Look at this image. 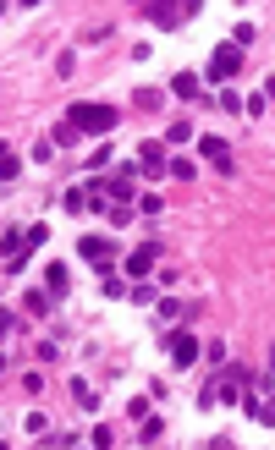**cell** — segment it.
Segmentation results:
<instances>
[{
  "mask_svg": "<svg viewBox=\"0 0 275 450\" xmlns=\"http://www.w3.org/2000/svg\"><path fill=\"white\" fill-rule=\"evenodd\" d=\"M188 138H198V132H193L188 121H176V126H171V132H166V143H188Z\"/></svg>",
  "mask_w": 275,
  "mask_h": 450,
  "instance_id": "20",
  "label": "cell"
},
{
  "mask_svg": "<svg viewBox=\"0 0 275 450\" xmlns=\"http://www.w3.org/2000/svg\"><path fill=\"white\" fill-rule=\"evenodd\" d=\"M66 121L77 126V132H88V138H99V132H116L122 110H116V104H72V110H66Z\"/></svg>",
  "mask_w": 275,
  "mask_h": 450,
  "instance_id": "1",
  "label": "cell"
},
{
  "mask_svg": "<svg viewBox=\"0 0 275 450\" xmlns=\"http://www.w3.org/2000/svg\"><path fill=\"white\" fill-rule=\"evenodd\" d=\"M204 363H210V368H226V346H220V341H210V346H204Z\"/></svg>",
  "mask_w": 275,
  "mask_h": 450,
  "instance_id": "19",
  "label": "cell"
},
{
  "mask_svg": "<svg viewBox=\"0 0 275 450\" xmlns=\"http://www.w3.org/2000/svg\"><path fill=\"white\" fill-rule=\"evenodd\" d=\"M166 351H171V368H193V363L204 357L198 335H188V329H171V335H166Z\"/></svg>",
  "mask_w": 275,
  "mask_h": 450,
  "instance_id": "3",
  "label": "cell"
},
{
  "mask_svg": "<svg viewBox=\"0 0 275 450\" xmlns=\"http://www.w3.org/2000/svg\"><path fill=\"white\" fill-rule=\"evenodd\" d=\"M171 176H176V182H193V176H198V165H193V160H171Z\"/></svg>",
  "mask_w": 275,
  "mask_h": 450,
  "instance_id": "15",
  "label": "cell"
},
{
  "mask_svg": "<svg viewBox=\"0 0 275 450\" xmlns=\"http://www.w3.org/2000/svg\"><path fill=\"white\" fill-rule=\"evenodd\" d=\"M138 434H144V439H160V434H166V423H160V417H144V423H138Z\"/></svg>",
  "mask_w": 275,
  "mask_h": 450,
  "instance_id": "22",
  "label": "cell"
},
{
  "mask_svg": "<svg viewBox=\"0 0 275 450\" xmlns=\"http://www.w3.org/2000/svg\"><path fill=\"white\" fill-rule=\"evenodd\" d=\"M17 176H22V160L6 148V154H0V182H17Z\"/></svg>",
  "mask_w": 275,
  "mask_h": 450,
  "instance_id": "13",
  "label": "cell"
},
{
  "mask_svg": "<svg viewBox=\"0 0 275 450\" xmlns=\"http://www.w3.org/2000/svg\"><path fill=\"white\" fill-rule=\"evenodd\" d=\"M132 302H138V307H144V302H160V291L149 286V280H138V286H132Z\"/></svg>",
  "mask_w": 275,
  "mask_h": 450,
  "instance_id": "18",
  "label": "cell"
},
{
  "mask_svg": "<svg viewBox=\"0 0 275 450\" xmlns=\"http://www.w3.org/2000/svg\"><path fill=\"white\" fill-rule=\"evenodd\" d=\"M50 138H55V148H66V143H77V126H72V121H61L55 132H50Z\"/></svg>",
  "mask_w": 275,
  "mask_h": 450,
  "instance_id": "16",
  "label": "cell"
},
{
  "mask_svg": "<svg viewBox=\"0 0 275 450\" xmlns=\"http://www.w3.org/2000/svg\"><path fill=\"white\" fill-rule=\"evenodd\" d=\"M44 236H50V225H28V253H33V247H44Z\"/></svg>",
  "mask_w": 275,
  "mask_h": 450,
  "instance_id": "23",
  "label": "cell"
},
{
  "mask_svg": "<svg viewBox=\"0 0 275 450\" xmlns=\"http://www.w3.org/2000/svg\"><path fill=\"white\" fill-rule=\"evenodd\" d=\"M44 291H50V297H66V291H72V275H66V264H50V269H44Z\"/></svg>",
  "mask_w": 275,
  "mask_h": 450,
  "instance_id": "9",
  "label": "cell"
},
{
  "mask_svg": "<svg viewBox=\"0 0 275 450\" xmlns=\"http://www.w3.org/2000/svg\"><path fill=\"white\" fill-rule=\"evenodd\" d=\"M144 17L154 22V28H182V22L198 17V6H182V0H154V6H144Z\"/></svg>",
  "mask_w": 275,
  "mask_h": 450,
  "instance_id": "2",
  "label": "cell"
},
{
  "mask_svg": "<svg viewBox=\"0 0 275 450\" xmlns=\"http://www.w3.org/2000/svg\"><path fill=\"white\" fill-rule=\"evenodd\" d=\"M61 209H66V214H77V209H88V192H83V187H72V192L61 198Z\"/></svg>",
  "mask_w": 275,
  "mask_h": 450,
  "instance_id": "14",
  "label": "cell"
},
{
  "mask_svg": "<svg viewBox=\"0 0 275 450\" xmlns=\"http://www.w3.org/2000/svg\"><path fill=\"white\" fill-rule=\"evenodd\" d=\"M198 88H204L198 72H176V77H171V94H176V99H198Z\"/></svg>",
  "mask_w": 275,
  "mask_h": 450,
  "instance_id": "8",
  "label": "cell"
},
{
  "mask_svg": "<svg viewBox=\"0 0 275 450\" xmlns=\"http://www.w3.org/2000/svg\"><path fill=\"white\" fill-rule=\"evenodd\" d=\"M138 209L144 214H160V192H138Z\"/></svg>",
  "mask_w": 275,
  "mask_h": 450,
  "instance_id": "24",
  "label": "cell"
},
{
  "mask_svg": "<svg viewBox=\"0 0 275 450\" xmlns=\"http://www.w3.org/2000/svg\"><path fill=\"white\" fill-rule=\"evenodd\" d=\"M154 258H160V253H154V242L132 247L127 258H122V269H127V275H132V286H138V280H149V269H154Z\"/></svg>",
  "mask_w": 275,
  "mask_h": 450,
  "instance_id": "6",
  "label": "cell"
},
{
  "mask_svg": "<svg viewBox=\"0 0 275 450\" xmlns=\"http://www.w3.org/2000/svg\"><path fill=\"white\" fill-rule=\"evenodd\" d=\"M160 104H166V94H160V88H144V94H138V110H160Z\"/></svg>",
  "mask_w": 275,
  "mask_h": 450,
  "instance_id": "17",
  "label": "cell"
},
{
  "mask_svg": "<svg viewBox=\"0 0 275 450\" xmlns=\"http://www.w3.org/2000/svg\"><path fill=\"white\" fill-rule=\"evenodd\" d=\"M242 407H248V417H254V423L275 429V401H270V395H254V390H248V395H242Z\"/></svg>",
  "mask_w": 275,
  "mask_h": 450,
  "instance_id": "7",
  "label": "cell"
},
{
  "mask_svg": "<svg viewBox=\"0 0 275 450\" xmlns=\"http://www.w3.org/2000/svg\"><path fill=\"white\" fill-rule=\"evenodd\" d=\"M182 313H188V307H182V302H171V297H166V302H160V319H166V324H176Z\"/></svg>",
  "mask_w": 275,
  "mask_h": 450,
  "instance_id": "21",
  "label": "cell"
},
{
  "mask_svg": "<svg viewBox=\"0 0 275 450\" xmlns=\"http://www.w3.org/2000/svg\"><path fill=\"white\" fill-rule=\"evenodd\" d=\"M198 154H204V160H226V138H210V132H198Z\"/></svg>",
  "mask_w": 275,
  "mask_h": 450,
  "instance_id": "10",
  "label": "cell"
},
{
  "mask_svg": "<svg viewBox=\"0 0 275 450\" xmlns=\"http://www.w3.org/2000/svg\"><path fill=\"white\" fill-rule=\"evenodd\" d=\"M138 165H144V170H160V165H166V148H160V143H144V148H138Z\"/></svg>",
  "mask_w": 275,
  "mask_h": 450,
  "instance_id": "12",
  "label": "cell"
},
{
  "mask_svg": "<svg viewBox=\"0 0 275 450\" xmlns=\"http://www.w3.org/2000/svg\"><path fill=\"white\" fill-rule=\"evenodd\" d=\"M72 395H77V407L99 412V395H94V385H88V379H72Z\"/></svg>",
  "mask_w": 275,
  "mask_h": 450,
  "instance_id": "11",
  "label": "cell"
},
{
  "mask_svg": "<svg viewBox=\"0 0 275 450\" xmlns=\"http://www.w3.org/2000/svg\"><path fill=\"white\" fill-rule=\"evenodd\" d=\"M237 66H242V50H232V44H220V50L210 55V72H204V77H210L215 88H226V82L237 77Z\"/></svg>",
  "mask_w": 275,
  "mask_h": 450,
  "instance_id": "4",
  "label": "cell"
},
{
  "mask_svg": "<svg viewBox=\"0 0 275 450\" xmlns=\"http://www.w3.org/2000/svg\"><path fill=\"white\" fill-rule=\"evenodd\" d=\"M270 379H275V351H270Z\"/></svg>",
  "mask_w": 275,
  "mask_h": 450,
  "instance_id": "25",
  "label": "cell"
},
{
  "mask_svg": "<svg viewBox=\"0 0 275 450\" xmlns=\"http://www.w3.org/2000/svg\"><path fill=\"white\" fill-rule=\"evenodd\" d=\"M77 253H83L88 264H99V269L116 264V247H110L105 236H94V231H83V236H77Z\"/></svg>",
  "mask_w": 275,
  "mask_h": 450,
  "instance_id": "5",
  "label": "cell"
}]
</instances>
